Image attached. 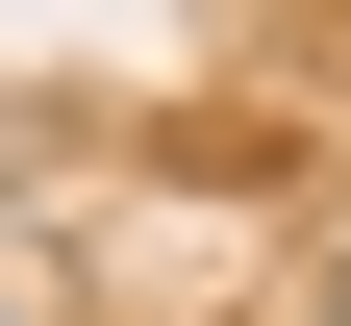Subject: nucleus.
Segmentation results:
<instances>
[{
  "mask_svg": "<svg viewBox=\"0 0 351 326\" xmlns=\"http://www.w3.org/2000/svg\"><path fill=\"white\" fill-rule=\"evenodd\" d=\"M326 326H351V251H326Z\"/></svg>",
  "mask_w": 351,
  "mask_h": 326,
  "instance_id": "nucleus-1",
  "label": "nucleus"
}]
</instances>
